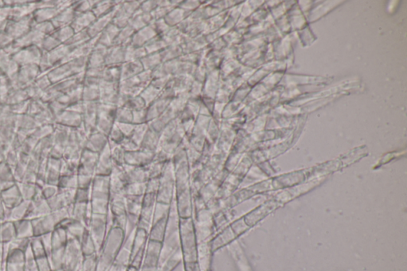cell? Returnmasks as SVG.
I'll list each match as a JSON object with an SVG mask.
<instances>
[{
    "label": "cell",
    "mask_w": 407,
    "mask_h": 271,
    "mask_svg": "<svg viewBox=\"0 0 407 271\" xmlns=\"http://www.w3.org/2000/svg\"><path fill=\"white\" fill-rule=\"evenodd\" d=\"M31 224L34 236H37V237L52 232L57 228L55 221L53 220L51 213L46 216H41L39 218L31 220Z\"/></svg>",
    "instance_id": "obj_2"
},
{
    "label": "cell",
    "mask_w": 407,
    "mask_h": 271,
    "mask_svg": "<svg viewBox=\"0 0 407 271\" xmlns=\"http://www.w3.org/2000/svg\"><path fill=\"white\" fill-rule=\"evenodd\" d=\"M29 202L30 201L22 200L19 204L11 208L10 222H14V221H18V220H22V219H26L28 207H29Z\"/></svg>",
    "instance_id": "obj_7"
},
{
    "label": "cell",
    "mask_w": 407,
    "mask_h": 271,
    "mask_svg": "<svg viewBox=\"0 0 407 271\" xmlns=\"http://www.w3.org/2000/svg\"><path fill=\"white\" fill-rule=\"evenodd\" d=\"M47 202L51 212L59 210L61 208L68 206L67 202L65 201L63 195L61 194V192H60L59 189H58L57 194L54 197H52L51 199L48 200Z\"/></svg>",
    "instance_id": "obj_9"
},
{
    "label": "cell",
    "mask_w": 407,
    "mask_h": 271,
    "mask_svg": "<svg viewBox=\"0 0 407 271\" xmlns=\"http://www.w3.org/2000/svg\"><path fill=\"white\" fill-rule=\"evenodd\" d=\"M13 224L15 229L16 238H32L34 236L31 220L22 219L14 221Z\"/></svg>",
    "instance_id": "obj_5"
},
{
    "label": "cell",
    "mask_w": 407,
    "mask_h": 271,
    "mask_svg": "<svg viewBox=\"0 0 407 271\" xmlns=\"http://www.w3.org/2000/svg\"><path fill=\"white\" fill-rule=\"evenodd\" d=\"M19 189L20 194L23 201H30L37 197V195L41 194V189L35 184L32 183L18 182L16 183Z\"/></svg>",
    "instance_id": "obj_4"
},
{
    "label": "cell",
    "mask_w": 407,
    "mask_h": 271,
    "mask_svg": "<svg viewBox=\"0 0 407 271\" xmlns=\"http://www.w3.org/2000/svg\"><path fill=\"white\" fill-rule=\"evenodd\" d=\"M30 247L32 252L35 255L36 257L40 258L46 256L45 247L41 242V238L33 236L30 240Z\"/></svg>",
    "instance_id": "obj_10"
},
{
    "label": "cell",
    "mask_w": 407,
    "mask_h": 271,
    "mask_svg": "<svg viewBox=\"0 0 407 271\" xmlns=\"http://www.w3.org/2000/svg\"><path fill=\"white\" fill-rule=\"evenodd\" d=\"M0 193H1V190H0Z\"/></svg>",
    "instance_id": "obj_13"
},
{
    "label": "cell",
    "mask_w": 407,
    "mask_h": 271,
    "mask_svg": "<svg viewBox=\"0 0 407 271\" xmlns=\"http://www.w3.org/2000/svg\"><path fill=\"white\" fill-rule=\"evenodd\" d=\"M69 241L67 232L64 228L57 227L52 232V246L53 249L65 248Z\"/></svg>",
    "instance_id": "obj_6"
},
{
    "label": "cell",
    "mask_w": 407,
    "mask_h": 271,
    "mask_svg": "<svg viewBox=\"0 0 407 271\" xmlns=\"http://www.w3.org/2000/svg\"><path fill=\"white\" fill-rule=\"evenodd\" d=\"M16 238L15 229L14 224L10 221H5L1 228V239L2 243L9 244Z\"/></svg>",
    "instance_id": "obj_8"
},
{
    "label": "cell",
    "mask_w": 407,
    "mask_h": 271,
    "mask_svg": "<svg viewBox=\"0 0 407 271\" xmlns=\"http://www.w3.org/2000/svg\"><path fill=\"white\" fill-rule=\"evenodd\" d=\"M58 192V187L56 185H48L45 184L41 189V196L43 197L45 200L48 201L49 199L54 197Z\"/></svg>",
    "instance_id": "obj_11"
},
{
    "label": "cell",
    "mask_w": 407,
    "mask_h": 271,
    "mask_svg": "<svg viewBox=\"0 0 407 271\" xmlns=\"http://www.w3.org/2000/svg\"><path fill=\"white\" fill-rule=\"evenodd\" d=\"M49 213H51V210L49 208L47 201L39 194L29 202L26 219L34 220L41 216H46Z\"/></svg>",
    "instance_id": "obj_1"
},
{
    "label": "cell",
    "mask_w": 407,
    "mask_h": 271,
    "mask_svg": "<svg viewBox=\"0 0 407 271\" xmlns=\"http://www.w3.org/2000/svg\"><path fill=\"white\" fill-rule=\"evenodd\" d=\"M0 200L4 206L8 208H13L22 201L17 184L9 187L5 190L1 191Z\"/></svg>",
    "instance_id": "obj_3"
},
{
    "label": "cell",
    "mask_w": 407,
    "mask_h": 271,
    "mask_svg": "<svg viewBox=\"0 0 407 271\" xmlns=\"http://www.w3.org/2000/svg\"><path fill=\"white\" fill-rule=\"evenodd\" d=\"M4 211H5V206L0 200V219H2V220H3Z\"/></svg>",
    "instance_id": "obj_12"
}]
</instances>
